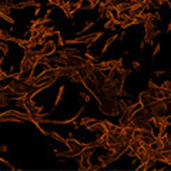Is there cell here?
<instances>
[{"label": "cell", "mask_w": 171, "mask_h": 171, "mask_svg": "<svg viewBox=\"0 0 171 171\" xmlns=\"http://www.w3.org/2000/svg\"><path fill=\"white\" fill-rule=\"evenodd\" d=\"M117 100L118 97H109V96H101L99 99V109L101 110V113L106 116L114 117L117 114H120L118 107H117Z\"/></svg>", "instance_id": "obj_1"}, {"label": "cell", "mask_w": 171, "mask_h": 171, "mask_svg": "<svg viewBox=\"0 0 171 171\" xmlns=\"http://www.w3.org/2000/svg\"><path fill=\"white\" fill-rule=\"evenodd\" d=\"M143 26H144V34H143V40L146 42V44H148V46H153V44H154V42L157 40V37H158L160 30L155 27L154 20L147 21V23H144Z\"/></svg>", "instance_id": "obj_2"}, {"label": "cell", "mask_w": 171, "mask_h": 171, "mask_svg": "<svg viewBox=\"0 0 171 171\" xmlns=\"http://www.w3.org/2000/svg\"><path fill=\"white\" fill-rule=\"evenodd\" d=\"M2 121H30V114L27 111H19V110H6L3 113H0Z\"/></svg>", "instance_id": "obj_3"}, {"label": "cell", "mask_w": 171, "mask_h": 171, "mask_svg": "<svg viewBox=\"0 0 171 171\" xmlns=\"http://www.w3.org/2000/svg\"><path fill=\"white\" fill-rule=\"evenodd\" d=\"M104 36V30H100V32H94V33H88V34H83V36H79L80 37V44H84V46L88 49H91L93 44L99 40L100 37Z\"/></svg>", "instance_id": "obj_4"}, {"label": "cell", "mask_w": 171, "mask_h": 171, "mask_svg": "<svg viewBox=\"0 0 171 171\" xmlns=\"http://www.w3.org/2000/svg\"><path fill=\"white\" fill-rule=\"evenodd\" d=\"M91 155L93 150H83L77 155V161H79L80 170H90V164H91Z\"/></svg>", "instance_id": "obj_5"}, {"label": "cell", "mask_w": 171, "mask_h": 171, "mask_svg": "<svg viewBox=\"0 0 171 171\" xmlns=\"http://www.w3.org/2000/svg\"><path fill=\"white\" fill-rule=\"evenodd\" d=\"M57 49H58V46H57V43H56V40H53V39H46V42L40 46L39 51H40L42 56H51L57 51Z\"/></svg>", "instance_id": "obj_6"}, {"label": "cell", "mask_w": 171, "mask_h": 171, "mask_svg": "<svg viewBox=\"0 0 171 171\" xmlns=\"http://www.w3.org/2000/svg\"><path fill=\"white\" fill-rule=\"evenodd\" d=\"M34 69H36V66H34L33 63H30L29 60L26 57L21 58L20 61V74H21V79H26V77H29V76L34 74Z\"/></svg>", "instance_id": "obj_7"}, {"label": "cell", "mask_w": 171, "mask_h": 171, "mask_svg": "<svg viewBox=\"0 0 171 171\" xmlns=\"http://www.w3.org/2000/svg\"><path fill=\"white\" fill-rule=\"evenodd\" d=\"M64 146L69 148V150L73 153V154L77 157V155L81 153V151L84 150V144H81V143H79L77 140H74L73 137L70 138H66V141H64Z\"/></svg>", "instance_id": "obj_8"}, {"label": "cell", "mask_w": 171, "mask_h": 171, "mask_svg": "<svg viewBox=\"0 0 171 171\" xmlns=\"http://www.w3.org/2000/svg\"><path fill=\"white\" fill-rule=\"evenodd\" d=\"M133 114L134 111L133 110H124V111H120V118H118V124L121 127H125V125H130L133 124Z\"/></svg>", "instance_id": "obj_9"}, {"label": "cell", "mask_w": 171, "mask_h": 171, "mask_svg": "<svg viewBox=\"0 0 171 171\" xmlns=\"http://www.w3.org/2000/svg\"><path fill=\"white\" fill-rule=\"evenodd\" d=\"M86 128L88 131H91V133L97 134V136H103L106 133V128H104V124H103V121H96V123H93L91 125H87Z\"/></svg>", "instance_id": "obj_10"}, {"label": "cell", "mask_w": 171, "mask_h": 171, "mask_svg": "<svg viewBox=\"0 0 171 171\" xmlns=\"http://www.w3.org/2000/svg\"><path fill=\"white\" fill-rule=\"evenodd\" d=\"M153 99H154V97L151 96V93L148 91V88H146L144 91H140V93H138V103H140L141 106H144V107L150 104Z\"/></svg>", "instance_id": "obj_11"}, {"label": "cell", "mask_w": 171, "mask_h": 171, "mask_svg": "<svg viewBox=\"0 0 171 171\" xmlns=\"http://www.w3.org/2000/svg\"><path fill=\"white\" fill-rule=\"evenodd\" d=\"M103 124H104V128H106V133H114V134H120L123 127L120 124H114L109 120H101Z\"/></svg>", "instance_id": "obj_12"}, {"label": "cell", "mask_w": 171, "mask_h": 171, "mask_svg": "<svg viewBox=\"0 0 171 171\" xmlns=\"http://www.w3.org/2000/svg\"><path fill=\"white\" fill-rule=\"evenodd\" d=\"M13 43H16L19 47H21L23 49V51H27L30 50V49H33V46H32V43L29 42V39H19V37H13L12 40Z\"/></svg>", "instance_id": "obj_13"}, {"label": "cell", "mask_w": 171, "mask_h": 171, "mask_svg": "<svg viewBox=\"0 0 171 171\" xmlns=\"http://www.w3.org/2000/svg\"><path fill=\"white\" fill-rule=\"evenodd\" d=\"M93 9H96V4L93 0H81L80 2V10L81 12H90Z\"/></svg>", "instance_id": "obj_14"}, {"label": "cell", "mask_w": 171, "mask_h": 171, "mask_svg": "<svg viewBox=\"0 0 171 171\" xmlns=\"http://www.w3.org/2000/svg\"><path fill=\"white\" fill-rule=\"evenodd\" d=\"M118 27V20H117V17L114 20H106V23L103 24V29L104 30H116Z\"/></svg>", "instance_id": "obj_15"}, {"label": "cell", "mask_w": 171, "mask_h": 171, "mask_svg": "<svg viewBox=\"0 0 171 171\" xmlns=\"http://www.w3.org/2000/svg\"><path fill=\"white\" fill-rule=\"evenodd\" d=\"M64 90H66V87H64V84L63 86H60V88H58V91H57V97H56V103H54V107H53V110L57 109L58 104L61 103L63 100V97H64Z\"/></svg>", "instance_id": "obj_16"}, {"label": "cell", "mask_w": 171, "mask_h": 171, "mask_svg": "<svg viewBox=\"0 0 171 171\" xmlns=\"http://www.w3.org/2000/svg\"><path fill=\"white\" fill-rule=\"evenodd\" d=\"M128 148L130 150H133V151H136V153H137L138 150H140V148H141V141H140V140H137V138H131V140H130V143H128Z\"/></svg>", "instance_id": "obj_17"}, {"label": "cell", "mask_w": 171, "mask_h": 171, "mask_svg": "<svg viewBox=\"0 0 171 171\" xmlns=\"http://www.w3.org/2000/svg\"><path fill=\"white\" fill-rule=\"evenodd\" d=\"M117 39H118V34H113V36H111L110 39H107V40H106L104 47H103V50H101V56L104 54L106 51H107V49H109V47L113 44V42H114V40H117Z\"/></svg>", "instance_id": "obj_18"}, {"label": "cell", "mask_w": 171, "mask_h": 171, "mask_svg": "<svg viewBox=\"0 0 171 171\" xmlns=\"http://www.w3.org/2000/svg\"><path fill=\"white\" fill-rule=\"evenodd\" d=\"M110 61V67H111V70H114V69H120V67H123V63H124V60L123 58H111V60H109Z\"/></svg>", "instance_id": "obj_19"}, {"label": "cell", "mask_w": 171, "mask_h": 171, "mask_svg": "<svg viewBox=\"0 0 171 171\" xmlns=\"http://www.w3.org/2000/svg\"><path fill=\"white\" fill-rule=\"evenodd\" d=\"M94 24H96L94 21H87V23H86V24H84L83 27H81V29H80V30H79V32H77V33H76V34H77V36H83V34H84V33H87L88 30L91 29V27H93V26H94Z\"/></svg>", "instance_id": "obj_20"}, {"label": "cell", "mask_w": 171, "mask_h": 171, "mask_svg": "<svg viewBox=\"0 0 171 171\" xmlns=\"http://www.w3.org/2000/svg\"><path fill=\"white\" fill-rule=\"evenodd\" d=\"M96 118L94 117H88V116H84L81 117V120H80V125H84V127H87V125H91L93 123H96Z\"/></svg>", "instance_id": "obj_21"}, {"label": "cell", "mask_w": 171, "mask_h": 171, "mask_svg": "<svg viewBox=\"0 0 171 171\" xmlns=\"http://www.w3.org/2000/svg\"><path fill=\"white\" fill-rule=\"evenodd\" d=\"M13 37H14V36H12L7 30L0 29V40H3V42H12Z\"/></svg>", "instance_id": "obj_22"}, {"label": "cell", "mask_w": 171, "mask_h": 171, "mask_svg": "<svg viewBox=\"0 0 171 171\" xmlns=\"http://www.w3.org/2000/svg\"><path fill=\"white\" fill-rule=\"evenodd\" d=\"M117 107H118V111H124V110L128 109V101H125L123 97H118V100H117Z\"/></svg>", "instance_id": "obj_23"}, {"label": "cell", "mask_w": 171, "mask_h": 171, "mask_svg": "<svg viewBox=\"0 0 171 171\" xmlns=\"http://www.w3.org/2000/svg\"><path fill=\"white\" fill-rule=\"evenodd\" d=\"M69 80H70L71 83H74V84H81V74L79 73V70H76L74 73H71V76L69 77Z\"/></svg>", "instance_id": "obj_24"}, {"label": "cell", "mask_w": 171, "mask_h": 171, "mask_svg": "<svg viewBox=\"0 0 171 171\" xmlns=\"http://www.w3.org/2000/svg\"><path fill=\"white\" fill-rule=\"evenodd\" d=\"M12 10H13V9L10 7L9 4L4 3V0H0V12L6 13V14H10V13H12Z\"/></svg>", "instance_id": "obj_25"}, {"label": "cell", "mask_w": 171, "mask_h": 171, "mask_svg": "<svg viewBox=\"0 0 171 171\" xmlns=\"http://www.w3.org/2000/svg\"><path fill=\"white\" fill-rule=\"evenodd\" d=\"M49 136H50L53 140H56V141L58 143H61V144H64V141H66V138H63L60 134H57L56 131H49Z\"/></svg>", "instance_id": "obj_26"}, {"label": "cell", "mask_w": 171, "mask_h": 171, "mask_svg": "<svg viewBox=\"0 0 171 171\" xmlns=\"http://www.w3.org/2000/svg\"><path fill=\"white\" fill-rule=\"evenodd\" d=\"M79 94L84 100V103H90V101H91V94H88L87 90H81V91H79Z\"/></svg>", "instance_id": "obj_27"}, {"label": "cell", "mask_w": 171, "mask_h": 171, "mask_svg": "<svg viewBox=\"0 0 171 171\" xmlns=\"http://www.w3.org/2000/svg\"><path fill=\"white\" fill-rule=\"evenodd\" d=\"M0 19H2V20H4V21H7L9 24H14V19H13L10 14H6V13L0 12Z\"/></svg>", "instance_id": "obj_28"}, {"label": "cell", "mask_w": 171, "mask_h": 171, "mask_svg": "<svg viewBox=\"0 0 171 171\" xmlns=\"http://www.w3.org/2000/svg\"><path fill=\"white\" fill-rule=\"evenodd\" d=\"M94 148H99L97 140H93V141H88L84 144V150H94Z\"/></svg>", "instance_id": "obj_29"}, {"label": "cell", "mask_w": 171, "mask_h": 171, "mask_svg": "<svg viewBox=\"0 0 171 171\" xmlns=\"http://www.w3.org/2000/svg\"><path fill=\"white\" fill-rule=\"evenodd\" d=\"M131 69H133L134 71H141L143 66H141V63L138 61V60H133V61H131Z\"/></svg>", "instance_id": "obj_30"}, {"label": "cell", "mask_w": 171, "mask_h": 171, "mask_svg": "<svg viewBox=\"0 0 171 171\" xmlns=\"http://www.w3.org/2000/svg\"><path fill=\"white\" fill-rule=\"evenodd\" d=\"M0 50L3 51V54H7L9 51H10V47H9L7 42H3V40H0Z\"/></svg>", "instance_id": "obj_31"}, {"label": "cell", "mask_w": 171, "mask_h": 171, "mask_svg": "<svg viewBox=\"0 0 171 171\" xmlns=\"http://www.w3.org/2000/svg\"><path fill=\"white\" fill-rule=\"evenodd\" d=\"M160 51H161V44L160 43H157L154 46V49H153V54H151V58L154 60V57H157V56L160 54Z\"/></svg>", "instance_id": "obj_32"}, {"label": "cell", "mask_w": 171, "mask_h": 171, "mask_svg": "<svg viewBox=\"0 0 171 171\" xmlns=\"http://www.w3.org/2000/svg\"><path fill=\"white\" fill-rule=\"evenodd\" d=\"M9 103H10V100H9L7 97L0 96V109H6L9 106Z\"/></svg>", "instance_id": "obj_33"}, {"label": "cell", "mask_w": 171, "mask_h": 171, "mask_svg": "<svg viewBox=\"0 0 171 171\" xmlns=\"http://www.w3.org/2000/svg\"><path fill=\"white\" fill-rule=\"evenodd\" d=\"M161 87L165 88V90L170 93V96H171V81L170 80H164L163 83H161Z\"/></svg>", "instance_id": "obj_34"}, {"label": "cell", "mask_w": 171, "mask_h": 171, "mask_svg": "<svg viewBox=\"0 0 171 171\" xmlns=\"http://www.w3.org/2000/svg\"><path fill=\"white\" fill-rule=\"evenodd\" d=\"M26 2H27V4H29V6H32V7H34V9L42 7V4L39 3V2H36V0H26Z\"/></svg>", "instance_id": "obj_35"}, {"label": "cell", "mask_w": 171, "mask_h": 171, "mask_svg": "<svg viewBox=\"0 0 171 171\" xmlns=\"http://www.w3.org/2000/svg\"><path fill=\"white\" fill-rule=\"evenodd\" d=\"M164 164H167V165H171V151L165 153V160H164Z\"/></svg>", "instance_id": "obj_36"}, {"label": "cell", "mask_w": 171, "mask_h": 171, "mask_svg": "<svg viewBox=\"0 0 171 171\" xmlns=\"http://www.w3.org/2000/svg\"><path fill=\"white\" fill-rule=\"evenodd\" d=\"M138 49H140V50H144V49H146V42H144V40H140V43H138Z\"/></svg>", "instance_id": "obj_37"}, {"label": "cell", "mask_w": 171, "mask_h": 171, "mask_svg": "<svg viewBox=\"0 0 171 171\" xmlns=\"http://www.w3.org/2000/svg\"><path fill=\"white\" fill-rule=\"evenodd\" d=\"M153 17H154V20H161V14L158 12H153Z\"/></svg>", "instance_id": "obj_38"}, {"label": "cell", "mask_w": 171, "mask_h": 171, "mask_svg": "<svg viewBox=\"0 0 171 171\" xmlns=\"http://www.w3.org/2000/svg\"><path fill=\"white\" fill-rule=\"evenodd\" d=\"M165 71H167L165 69H163V70H154V74H155V76H158V77H160V76H163L164 73H165Z\"/></svg>", "instance_id": "obj_39"}, {"label": "cell", "mask_w": 171, "mask_h": 171, "mask_svg": "<svg viewBox=\"0 0 171 171\" xmlns=\"http://www.w3.org/2000/svg\"><path fill=\"white\" fill-rule=\"evenodd\" d=\"M118 37H120L121 42H124V40H125V30H123V32L118 34Z\"/></svg>", "instance_id": "obj_40"}, {"label": "cell", "mask_w": 171, "mask_h": 171, "mask_svg": "<svg viewBox=\"0 0 171 171\" xmlns=\"http://www.w3.org/2000/svg\"><path fill=\"white\" fill-rule=\"evenodd\" d=\"M167 32L168 33H171V20H170V23H168V26H167Z\"/></svg>", "instance_id": "obj_41"}, {"label": "cell", "mask_w": 171, "mask_h": 171, "mask_svg": "<svg viewBox=\"0 0 171 171\" xmlns=\"http://www.w3.org/2000/svg\"><path fill=\"white\" fill-rule=\"evenodd\" d=\"M123 53H124V56H128L130 54V50H124Z\"/></svg>", "instance_id": "obj_42"}]
</instances>
